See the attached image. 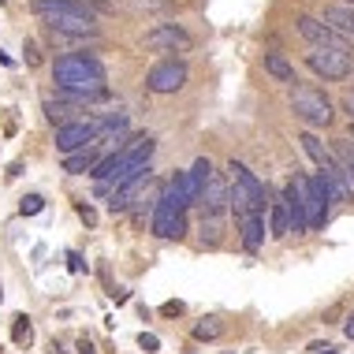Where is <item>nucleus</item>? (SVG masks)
Instances as JSON below:
<instances>
[{"mask_svg":"<svg viewBox=\"0 0 354 354\" xmlns=\"http://www.w3.org/2000/svg\"><path fill=\"white\" fill-rule=\"evenodd\" d=\"M299 142H302V149L310 153V160H313L317 168H324V165H332V160H336V157H332V149H324V142L313 135V131H302Z\"/></svg>","mask_w":354,"mask_h":354,"instance_id":"6ab92c4d","label":"nucleus"},{"mask_svg":"<svg viewBox=\"0 0 354 354\" xmlns=\"http://www.w3.org/2000/svg\"><path fill=\"white\" fill-rule=\"evenodd\" d=\"M343 112H347V116H351V123H354V90H347V93H343Z\"/></svg>","mask_w":354,"mask_h":354,"instance_id":"c756f323","label":"nucleus"},{"mask_svg":"<svg viewBox=\"0 0 354 354\" xmlns=\"http://www.w3.org/2000/svg\"><path fill=\"white\" fill-rule=\"evenodd\" d=\"M187 64L183 60H160L153 64L149 75H146V90L149 93H179L187 86Z\"/></svg>","mask_w":354,"mask_h":354,"instance_id":"6e6552de","label":"nucleus"},{"mask_svg":"<svg viewBox=\"0 0 354 354\" xmlns=\"http://www.w3.org/2000/svg\"><path fill=\"white\" fill-rule=\"evenodd\" d=\"M265 71H269L276 82H287V86L299 82V75H295V64L287 60V56H280V53H265Z\"/></svg>","mask_w":354,"mask_h":354,"instance_id":"f3484780","label":"nucleus"},{"mask_svg":"<svg viewBox=\"0 0 354 354\" xmlns=\"http://www.w3.org/2000/svg\"><path fill=\"white\" fill-rule=\"evenodd\" d=\"M53 82H56V93L75 104H93V101L109 97V90H104V68L86 53L60 56L53 64Z\"/></svg>","mask_w":354,"mask_h":354,"instance_id":"f257e3e1","label":"nucleus"},{"mask_svg":"<svg viewBox=\"0 0 354 354\" xmlns=\"http://www.w3.org/2000/svg\"><path fill=\"white\" fill-rule=\"evenodd\" d=\"M146 183H149V168H142L138 176H131V179H127V183H123L120 190H112V198H109V209H112V213H123V209H127V205L138 198V190L146 187Z\"/></svg>","mask_w":354,"mask_h":354,"instance_id":"4468645a","label":"nucleus"},{"mask_svg":"<svg viewBox=\"0 0 354 354\" xmlns=\"http://www.w3.org/2000/svg\"><path fill=\"white\" fill-rule=\"evenodd\" d=\"M153 235L157 239H183L187 235V209L179 205L168 190L157 198V205H153Z\"/></svg>","mask_w":354,"mask_h":354,"instance_id":"423d86ee","label":"nucleus"},{"mask_svg":"<svg viewBox=\"0 0 354 354\" xmlns=\"http://www.w3.org/2000/svg\"><path fill=\"white\" fill-rule=\"evenodd\" d=\"M220 332H224V324H220V317H205V321H198V324H194V339H202V343L216 339Z\"/></svg>","mask_w":354,"mask_h":354,"instance_id":"5701e85b","label":"nucleus"},{"mask_svg":"<svg viewBox=\"0 0 354 354\" xmlns=\"http://www.w3.org/2000/svg\"><path fill=\"white\" fill-rule=\"evenodd\" d=\"M339 4H347V8H354V0H339Z\"/></svg>","mask_w":354,"mask_h":354,"instance_id":"c9c22d12","label":"nucleus"},{"mask_svg":"<svg viewBox=\"0 0 354 354\" xmlns=\"http://www.w3.org/2000/svg\"><path fill=\"white\" fill-rule=\"evenodd\" d=\"M79 351H82V354H97V351H93V343H90V339H79Z\"/></svg>","mask_w":354,"mask_h":354,"instance_id":"72a5a7b5","label":"nucleus"},{"mask_svg":"<svg viewBox=\"0 0 354 354\" xmlns=\"http://www.w3.org/2000/svg\"><path fill=\"white\" fill-rule=\"evenodd\" d=\"M41 209H45L41 194H26L23 202H19V213H23V216H34V213H41Z\"/></svg>","mask_w":354,"mask_h":354,"instance_id":"a878e982","label":"nucleus"},{"mask_svg":"<svg viewBox=\"0 0 354 354\" xmlns=\"http://www.w3.org/2000/svg\"><path fill=\"white\" fill-rule=\"evenodd\" d=\"M79 216H82V220H86V224H90V227L97 224V213H93V209L86 205V202H79Z\"/></svg>","mask_w":354,"mask_h":354,"instance_id":"c85d7f7f","label":"nucleus"},{"mask_svg":"<svg viewBox=\"0 0 354 354\" xmlns=\"http://www.w3.org/2000/svg\"><path fill=\"white\" fill-rule=\"evenodd\" d=\"M71 104H64V101H45V116H49L56 127H64V123H71Z\"/></svg>","mask_w":354,"mask_h":354,"instance_id":"b1692460","label":"nucleus"},{"mask_svg":"<svg viewBox=\"0 0 354 354\" xmlns=\"http://www.w3.org/2000/svg\"><path fill=\"white\" fill-rule=\"evenodd\" d=\"M235 232H239V243L250 254H257L265 243V213H235Z\"/></svg>","mask_w":354,"mask_h":354,"instance_id":"ddd939ff","label":"nucleus"},{"mask_svg":"<svg viewBox=\"0 0 354 354\" xmlns=\"http://www.w3.org/2000/svg\"><path fill=\"white\" fill-rule=\"evenodd\" d=\"M220 239H224V220L220 216H202V246H220Z\"/></svg>","mask_w":354,"mask_h":354,"instance_id":"aec40b11","label":"nucleus"},{"mask_svg":"<svg viewBox=\"0 0 354 354\" xmlns=\"http://www.w3.org/2000/svg\"><path fill=\"white\" fill-rule=\"evenodd\" d=\"M198 205H202V216H224V209L232 205V187H227L224 176H209V183L198 194Z\"/></svg>","mask_w":354,"mask_h":354,"instance_id":"f8f14e48","label":"nucleus"},{"mask_svg":"<svg viewBox=\"0 0 354 354\" xmlns=\"http://www.w3.org/2000/svg\"><path fill=\"white\" fill-rule=\"evenodd\" d=\"M317 354H339V351H332V347H313Z\"/></svg>","mask_w":354,"mask_h":354,"instance_id":"f704fd0d","label":"nucleus"},{"mask_svg":"<svg viewBox=\"0 0 354 354\" xmlns=\"http://www.w3.org/2000/svg\"><path fill=\"white\" fill-rule=\"evenodd\" d=\"M324 23H328L336 34H343L347 41H354V8H347V4L324 8Z\"/></svg>","mask_w":354,"mask_h":354,"instance_id":"2eb2a0df","label":"nucleus"},{"mask_svg":"<svg viewBox=\"0 0 354 354\" xmlns=\"http://www.w3.org/2000/svg\"><path fill=\"white\" fill-rule=\"evenodd\" d=\"M351 142H354V123H351Z\"/></svg>","mask_w":354,"mask_h":354,"instance_id":"e433bc0d","label":"nucleus"},{"mask_svg":"<svg viewBox=\"0 0 354 354\" xmlns=\"http://www.w3.org/2000/svg\"><path fill=\"white\" fill-rule=\"evenodd\" d=\"M328 209H332V198H328V187H324L321 171L317 176H306V220H310V232L324 227Z\"/></svg>","mask_w":354,"mask_h":354,"instance_id":"9b49d317","label":"nucleus"},{"mask_svg":"<svg viewBox=\"0 0 354 354\" xmlns=\"http://www.w3.org/2000/svg\"><path fill=\"white\" fill-rule=\"evenodd\" d=\"M209 176H213V160H209V157H202V160H194V168H190V179H194L198 194H202V187L209 183Z\"/></svg>","mask_w":354,"mask_h":354,"instance_id":"393cba45","label":"nucleus"},{"mask_svg":"<svg viewBox=\"0 0 354 354\" xmlns=\"http://www.w3.org/2000/svg\"><path fill=\"white\" fill-rule=\"evenodd\" d=\"M343 336H347V339H354V313L347 317V324H343Z\"/></svg>","mask_w":354,"mask_h":354,"instance_id":"473e14b6","label":"nucleus"},{"mask_svg":"<svg viewBox=\"0 0 354 354\" xmlns=\"http://www.w3.org/2000/svg\"><path fill=\"white\" fill-rule=\"evenodd\" d=\"M30 339H34V324L26 313H19V317L12 321V343L15 347H30Z\"/></svg>","mask_w":354,"mask_h":354,"instance_id":"412c9836","label":"nucleus"},{"mask_svg":"<svg viewBox=\"0 0 354 354\" xmlns=\"http://www.w3.org/2000/svg\"><path fill=\"white\" fill-rule=\"evenodd\" d=\"M68 261H71V272H82V269H86V265H82V254H75V250L68 254Z\"/></svg>","mask_w":354,"mask_h":354,"instance_id":"2f4dec72","label":"nucleus"},{"mask_svg":"<svg viewBox=\"0 0 354 354\" xmlns=\"http://www.w3.org/2000/svg\"><path fill=\"white\" fill-rule=\"evenodd\" d=\"M138 347L146 351V354H153V351H160V339L153 336V332H142V336H138Z\"/></svg>","mask_w":354,"mask_h":354,"instance_id":"bb28decb","label":"nucleus"},{"mask_svg":"<svg viewBox=\"0 0 354 354\" xmlns=\"http://www.w3.org/2000/svg\"><path fill=\"white\" fill-rule=\"evenodd\" d=\"M332 157L343 171H354V142L351 138H336L332 142Z\"/></svg>","mask_w":354,"mask_h":354,"instance_id":"4be33fe9","label":"nucleus"},{"mask_svg":"<svg viewBox=\"0 0 354 354\" xmlns=\"http://www.w3.org/2000/svg\"><path fill=\"white\" fill-rule=\"evenodd\" d=\"M291 112L306 127H328L336 120V104L317 86H291Z\"/></svg>","mask_w":354,"mask_h":354,"instance_id":"7ed1b4c3","label":"nucleus"},{"mask_svg":"<svg viewBox=\"0 0 354 354\" xmlns=\"http://www.w3.org/2000/svg\"><path fill=\"white\" fill-rule=\"evenodd\" d=\"M97 160H101L97 146H86V149H79V153H71V157H64V171H68V176H82V171H93V168H97Z\"/></svg>","mask_w":354,"mask_h":354,"instance_id":"dca6fc26","label":"nucleus"},{"mask_svg":"<svg viewBox=\"0 0 354 354\" xmlns=\"http://www.w3.org/2000/svg\"><path fill=\"white\" fill-rule=\"evenodd\" d=\"M306 68L324 82H343L354 75V53H347V49H310L306 53Z\"/></svg>","mask_w":354,"mask_h":354,"instance_id":"39448f33","label":"nucleus"},{"mask_svg":"<svg viewBox=\"0 0 354 354\" xmlns=\"http://www.w3.org/2000/svg\"><path fill=\"white\" fill-rule=\"evenodd\" d=\"M227 171H232V209L235 213H265L269 194H265L261 179H257L243 160H232Z\"/></svg>","mask_w":354,"mask_h":354,"instance_id":"20e7f679","label":"nucleus"},{"mask_svg":"<svg viewBox=\"0 0 354 354\" xmlns=\"http://www.w3.org/2000/svg\"><path fill=\"white\" fill-rule=\"evenodd\" d=\"M269 235L272 239H283V235H291V213H287V202H283V194L276 198V202L269 205Z\"/></svg>","mask_w":354,"mask_h":354,"instance_id":"a211bd4d","label":"nucleus"},{"mask_svg":"<svg viewBox=\"0 0 354 354\" xmlns=\"http://www.w3.org/2000/svg\"><path fill=\"white\" fill-rule=\"evenodd\" d=\"M295 30H299L306 41L313 45V49H347V53H351V45H354V41H347L343 34L332 30L324 19H313V15H299V19H295Z\"/></svg>","mask_w":354,"mask_h":354,"instance_id":"0eeeda50","label":"nucleus"},{"mask_svg":"<svg viewBox=\"0 0 354 354\" xmlns=\"http://www.w3.org/2000/svg\"><path fill=\"white\" fill-rule=\"evenodd\" d=\"M160 313H165V317H176V313H183V302H165Z\"/></svg>","mask_w":354,"mask_h":354,"instance_id":"7c9ffc66","label":"nucleus"},{"mask_svg":"<svg viewBox=\"0 0 354 354\" xmlns=\"http://www.w3.org/2000/svg\"><path fill=\"white\" fill-rule=\"evenodd\" d=\"M97 142V123H90V120H71V123H64V127H56V149L64 153V157H71V153H79L86 146H93Z\"/></svg>","mask_w":354,"mask_h":354,"instance_id":"9d476101","label":"nucleus"},{"mask_svg":"<svg viewBox=\"0 0 354 354\" xmlns=\"http://www.w3.org/2000/svg\"><path fill=\"white\" fill-rule=\"evenodd\" d=\"M34 12L56 37L68 41H97V8L90 0H34Z\"/></svg>","mask_w":354,"mask_h":354,"instance_id":"f03ea898","label":"nucleus"},{"mask_svg":"<svg viewBox=\"0 0 354 354\" xmlns=\"http://www.w3.org/2000/svg\"><path fill=\"white\" fill-rule=\"evenodd\" d=\"M142 45L153 49V53H187L190 49V34L179 23H157V26L146 30Z\"/></svg>","mask_w":354,"mask_h":354,"instance_id":"1a4fd4ad","label":"nucleus"},{"mask_svg":"<svg viewBox=\"0 0 354 354\" xmlns=\"http://www.w3.org/2000/svg\"><path fill=\"white\" fill-rule=\"evenodd\" d=\"M23 53H26V64H30V68H34V64H41V53H37L34 41H23Z\"/></svg>","mask_w":354,"mask_h":354,"instance_id":"cd10ccee","label":"nucleus"}]
</instances>
